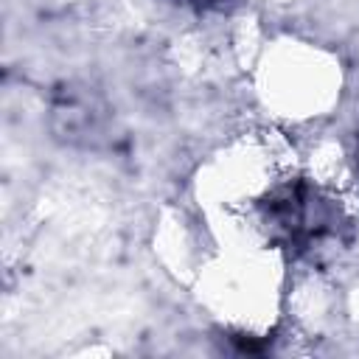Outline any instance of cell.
I'll return each mask as SVG.
<instances>
[{"mask_svg": "<svg viewBox=\"0 0 359 359\" xmlns=\"http://www.w3.org/2000/svg\"><path fill=\"white\" fill-rule=\"evenodd\" d=\"M356 163H359V135H356Z\"/></svg>", "mask_w": 359, "mask_h": 359, "instance_id": "7a4b0ae2", "label": "cell"}, {"mask_svg": "<svg viewBox=\"0 0 359 359\" xmlns=\"http://www.w3.org/2000/svg\"><path fill=\"white\" fill-rule=\"evenodd\" d=\"M191 3H213V0H191Z\"/></svg>", "mask_w": 359, "mask_h": 359, "instance_id": "3957f363", "label": "cell"}, {"mask_svg": "<svg viewBox=\"0 0 359 359\" xmlns=\"http://www.w3.org/2000/svg\"><path fill=\"white\" fill-rule=\"evenodd\" d=\"M59 115L67 118V135L70 137H87V135H98L101 123H104V109L90 104V98H70Z\"/></svg>", "mask_w": 359, "mask_h": 359, "instance_id": "6da1fadb", "label": "cell"}]
</instances>
